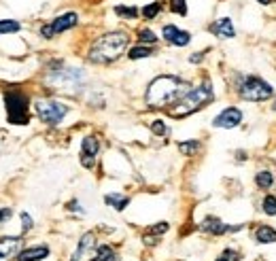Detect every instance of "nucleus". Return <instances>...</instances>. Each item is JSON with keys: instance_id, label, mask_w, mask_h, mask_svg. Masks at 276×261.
<instances>
[{"instance_id": "nucleus-1", "label": "nucleus", "mask_w": 276, "mask_h": 261, "mask_svg": "<svg viewBox=\"0 0 276 261\" xmlns=\"http://www.w3.org/2000/svg\"><path fill=\"white\" fill-rule=\"evenodd\" d=\"M191 89V85L187 81H183L181 77L175 75H159L155 77L145 93V102L151 109H170L185 96Z\"/></svg>"}, {"instance_id": "nucleus-2", "label": "nucleus", "mask_w": 276, "mask_h": 261, "mask_svg": "<svg viewBox=\"0 0 276 261\" xmlns=\"http://www.w3.org/2000/svg\"><path fill=\"white\" fill-rule=\"evenodd\" d=\"M128 45H130V34L124 32V30L106 32L91 43L87 60L91 64H113L115 60H119L126 54Z\"/></svg>"}, {"instance_id": "nucleus-3", "label": "nucleus", "mask_w": 276, "mask_h": 261, "mask_svg": "<svg viewBox=\"0 0 276 261\" xmlns=\"http://www.w3.org/2000/svg\"><path fill=\"white\" fill-rule=\"evenodd\" d=\"M212 100H214V89H212V83L206 79V81H202L200 85L191 87L175 107L168 109V113H170V117L181 119V117H187V115L202 111L204 107H208Z\"/></svg>"}, {"instance_id": "nucleus-4", "label": "nucleus", "mask_w": 276, "mask_h": 261, "mask_svg": "<svg viewBox=\"0 0 276 261\" xmlns=\"http://www.w3.org/2000/svg\"><path fill=\"white\" fill-rule=\"evenodd\" d=\"M234 89L247 102H268L274 96V87L257 75H240L234 83Z\"/></svg>"}, {"instance_id": "nucleus-5", "label": "nucleus", "mask_w": 276, "mask_h": 261, "mask_svg": "<svg viewBox=\"0 0 276 261\" xmlns=\"http://www.w3.org/2000/svg\"><path fill=\"white\" fill-rule=\"evenodd\" d=\"M85 81V72L81 68H49V75L45 77V83L49 87L60 89V91H68L75 93L83 87Z\"/></svg>"}, {"instance_id": "nucleus-6", "label": "nucleus", "mask_w": 276, "mask_h": 261, "mask_svg": "<svg viewBox=\"0 0 276 261\" xmlns=\"http://www.w3.org/2000/svg\"><path fill=\"white\" fill-rule=\"evenodd\" d=\"M28 96L24 91L11 89L5 93V109H7V119L13 125H26L30 121V113H28Z\"/></svg>"}, {"instance_id": "nucleus-7", "label": "nucleus", "mask_w": 276, "mask_h": 261, "mask_svg": "<svg viewBox=\"0 0 276 261\" xmlns=\"http://www.w3.org/2000/svg\"><path fill=\"white\" fill-rule=\"evenodd\" d=\"M34 107H36L38 119L43 123H47V125L62 123L64 117L68 115V107L64 102H60V100H38Z\"/></svg>"}, {"instance_id": "nucleus-8", "label": "nucleus", "mask_w": 276, "mask_h": 261, "mask_svg": "<svg viewBox=\"0 0 276 261\" xmlns=\"http://www.w3.org/2000/svg\"><path fill=\"white\" fill-rule=\"evenodd\" d=\"M242 119H244V115L238 107H228L212 119V125L214 128H221V130H234L242 123Z\"/></svg>"}, {"instance_id": "nucleus-9", "label": "nucleus", "mask_w": 276, "mask_h": 261, "mask_svg": "<svg viewBox=\"0 0 276 261\" xmlns=\"http://www.w3.org/2000/svg\"><path fill=\"white\" fill-rule=\"evenodd\" d=\"M98 151H100V142L96 136H85L83 142H81V166L83 168H94L96 158H98Z\"/></svg>"}, {"instance_id": "nucleus-10", "label": "nucleus", "mask_w": 276, "mask_h": 261, "mask_svg": "<svg viewBox=\"0 0 276 261\" xmlns=\"http://www.w3.org/2000/svg\"><path fill=\"white\" fill-rule=\"evenodd\" d=\"M161 36L166 43L175 45V47H187L189 40H191V34L187 32V30H181L179 26L175 24H166L161 28Z\"/></svg>"}, {"instance_id": "nucleus-11", "label": "nucleus", "mask_w": 276, "mask_h": 261, "mask_svg": "<svg viewBox=\"0 0 276 261\" xmlns=\"http://www.w3.org/2000/svg\"><path fill=\"white\" fill-rule=\"evenodd\" d=\"M94 253H96V236L91 232H87V234H83V238L79 240V246H77L75 255L70 261H89Z\"/></svg>"}, {"instance_id": "nucleus-12", "label": "nucleus", "mask_w": 276, "mask_h": 261, "mask_svg": "<svg viewBox=\"0 0 276 261\" xmlns=\"http://www.w3.org/2000/svg\"><path fill=\"white\" fill-rule=\"evenodd\" d=\"M200 229L204 234H208V236H223V234H228L232 232V225H228L226 221H221L219 217H206L204 221L200 223Z\"/></svg>"}, {"instance_id": "nucleus-13", "label": "nucleus", "mask_w": 276, "mask_h": 261, "mask_svg": "<svg viewBox=\"0 0 276 261\" xmlns=\"http://www.w3.org/2000/svg\"><path fill=\"white\" fill-rule=\"evenodd\" d=\"M208 30L219 38H234L236 36V28H234L232 17H219L217 22H212L208 26Z\"/></svg>"}, {"instance_id": "nucleus-14", "label": "nucleus", "mask_w": 276, "mask_h": 261, "mask_svg": "<svg viewBox=\"0 0 276 261\" xmlns=\"http://www.w3.org/2000/svg\"><path fill=\"white\" fill-rule=\"evenodd\" d=\"M19 246H22V238H17V236L0 238V261H9L11 257H15Z\"/></svg>"}, {"instance_id": "nucleus-15", "label": "nucleus", "mask_w": 276, "mask_h": 261, "mask_svg": "<svg viewBox=\"0 0 276 261\" xmlns=\"http://www.w3.org/2000/svg\"><path fill=\"white\" fill-rule=\"evenodd\" d=\"M77 24H79V15L75 11H68L64 15H58L53 22H51V30H53V34H62L66 30L75 28Z\"/></svg>"}, {"instance_id": "nucleus-16", "label": "nucleus", "mask_w": 276, "mask_h": 261, "mask_svg": "<svg viewBox=\"0 0 276 261\" xmlns=\"http://www.w3.org/2000/svg\"><path fill=\"white\" fill-rule=\"evenodd\" d=\"M49 257V246L45 244H38V246H30V248H24L22 253H17V261H43Z\"/></svg>"}, {"instance_id": "nucleus-17", "label": "nucleus", "mask_w": 276, "mask_h": 261, "mask_svg": "<svg viewBox=\"0 0 276 261\" xmlns=\"http://www.w3.org/2000/svg\"><path fill=\"white\" fill-rule=\"evenodd\" d=\"M253 238L257 244H272V242H276V229L272 225H265V223L257 225L253 232Z\"/></svg>"}, {"instance_id": "nucleus-18", "label": "nucleus", "mask_w": 276, "mask_h": 261, "mask_svg": "<svg viewBox=\"0 0 276 261\" xmlns=\"http://www.w3.org/2000/svg\"><path fill=\"white\" fill-rule=\"evenodd\" d=\"M89 261H119L117 253H115V248L113 246H108V244H100L96 248V253L91 255Z\"/></svg>"}, {"instance_id": "nucleus-19", "label": "nucleus", "mask_w": 276, "mask_h": 261, "mask_svg": "<svg viewBox=\"0 0 276 261\" xmlns=\"http://www.w3.org/2000/svg\"><path fill=\"white\" fill-rule=\"evenodd\" d=\"M104 202H106V206H111V208H115V211H126L128 208V204H130V197L128 195H121V193H106L104 195Z\"/></svg>"}, {"instance_id": "nucleus-20", "label": "nucleus", "mask_w": 276, "mask_h": 261, "mask_svg": "<svg viewBox=\"0 0 276 261\" xmlns=\"http://www.w3.org/2000/svg\"><path fill=\"white\" fill-rule=\"evenodd\" d=\"M255 185H257V189H261V191L272 189V185H274V174H272L270 170H259L257 174H255Z\"/></svg>"}, {"instance_id": "nucleus-21", "label": "nucleus", "mask_w": 276, "mask_h": 261, "mask_svg": "<svg viewBox=\"0 0 276 261\" xmlns=\"http://www.w3.org/2000/svg\"><path fill=\"white\" fill-rule=\"evenodd\" d=\"M179 151L183 155H187V158H193V155H198L202 151V142L200 140H183V142H179Z\"/></svg>"}, {"instance_id": "nucleus-22", "label": "nucleus", "mask_w": 276, "mask_h": 261, "mask_svg": "<svg viewBox=\"0 0 276 261\" xmlns=\"http://www.w3.org/2000/svg\"><path fill=\"white\" fill-rule=\"evenodd\" d=\"M161 9H163V5L159 3V0H155V3H149V5H145L142 7V11H140V15H142V19H155L159 13H161Z\"/></svg>"}, {"instance_id": "nucleus-23", "label": "nucleus", "mask_w": 276, "mask_h": 261, "mask_svg": "<svg viewBox=\"0 0 276 261\" xmlns=\"http://www.w3.org/2000/svg\"><path fill=\"white\" fill-rule=\"evenodd\" d=\"M115 15L121 19H138L140 11L136 7H126V5H117L115 7Z\"/></svg>"}, {"instance_id": "nucleus-24", "label": "nucleus", "mask_w": 276, "mask_h": 261, "mask_svg": "<svg viewBox=\"0 0 276 261\" xmlns=\"http://www.w3.org/2000/svg\"><path fill=\"white\" fill-rule=\"evenodd\" d=\"M149 56H153V49L151 47H147V45H136V47H132L130 51H128V58L130 60H142V58H149Z\"/></svg>"}, {"instance_id": "nucleus-25", "label": "nucleus", "mask_w": 276, "mask_h": 261, "mask_svg": "<svg viewBox=\"0 0 276 261\" xmlns=\"http://www.w3.org/2000/svg\"><path fill=\"white\" fill-rule=\"evenodd\" d=\"M261 211L268 215V217H276V195H272V193L263 195V200H261Z\"/></svg>"}, {"instance_id": "nucleus-26", "label": "nucleus", "mask_w": 276, "mask_h": 261, "mask_svg": "<svg viewBox=\"0 0 276 261\" xmlns=\"http://www.w3.org/2000/svg\"><path fill=\"white\" fill-rule=\"evenodd\" d=\"M170 11L175 15H181V17H187L189 9H187V0H170Z\"/></svg>"}, {"instance_id": "nucleus-27", "label": "nucleus", "mask_w": 276, "mask_h": 261, "mask_svg": "<svg viewBox=\"0 0 276 261\" xmlns=\"http://www.w3.org/2000/svg\"><path fill=\"white\" fill-rule=\"evenodd\" d=\"M19 22H13V19H3L0 22V34H13V32H19Z\"/></svg>"}, {"instance_id": "nucleus-28", "label": "nucleus", "mask_w": 276, "mask_h": 261, "mask_svg": "<svg viewBox=\"0 0 276 261\" xmlns=\"http://www.w3.org/2000/svg\"><path fill=\"white\" fill-rule=\"evenodd\" d=\"M151 132H153V134H155V136H159V138H166V136H168V134H170V130H168V125H166V123H163L161 119H155V121H153V123H151Z\"/></svg>"}, {"instance_id": "nucleus-29", "label": "nucleus", "mask_w": 276, "mask_h": 261, "mask_svg": "<svg viewBox=\"0 0 276 261\" xmlns=\"http://www.w3.org/2000/svg\"><path fill=\"white\" fill-rule=\"evenodd\" d=\"M138 40H140L142 45H145V43L155 45V43H157V36L153 34V30H149V28H140V30H138Z\"/></svg>"}, {"instance_id": "nucleus-30", "label": "nucleus", "mask_w": 276, "mask_h": 261, "mask_svg": "<svg viewBox=\"0 0 276 261\" xmlns=\"http://www.w3.org/2000/svg\"><path fill=\"white\" fill-rule=\"evenodd\" d=\"M168 223L166 221H161V223H155V225H151V227H147V232L145 234H149V236H163L168 232Z\"/></svg>"}, {"instance_id": "nucleus-31", "label": "nucleus", "mask_w": 276, "mask_h": 261, "mask_svg": "<svg viewBox=\"0 0 276 261\" xmlns=\"http://www.w3.org/2000/svg\"><path fill=\"white\" fill-rule=\"evenodd\" d=\"M240 255H238V250H234V248H226L223 253L214 259V261H238Z\"/></svg>"}, {"instance_id": "nucleus-32", "label": "nucleus", "mask_w": 276, "mask_h": 261, "mask_svg": "<svg viewBox=\"0 0 276 261\" xmlns=\"http://www.w3.org/2000/svg\"><path fill=\"white\" fill-rule=\"evenodd\" d=\"M32 217H30L28 213H22V229H24V234L26 232H30V229H32Z\"/></svg>"}, {"instance_id": "nucleus-33", "label": "nucleus", "mask_w": 276, "mask_h": 261, "mask_svg": "<svg viewBox=\"0 0 276 261\" xmlns=\"http://www.w3.org/2000/svg\"><path fill=\"white\" fill-rule=\"evenodd\" d=\"M40 36H43V38H53V36H56L53 30H51V24H47V26L40 28Z\"/></svg>"}, {"instance_id": "nucleus-34", "label": "nucleus", "mask_w": 276, "mask_h": 261, "mask_svg": "<svg viewBox=\"0 0 276 261\" xmlns=\"http://www.w3.org/2000/svg\"><path fill=\"white\" fill-rule=\"evenodd\" d=\"M9 217H11V208H0V223L7 221Z\"/></svg>"}, {"instance_id": "nucleus-35", "label": "nucleus", "mask_w": 276, "mask_h": 261, "mask_svg": "<svg viewBox=\"0 0 276 261\" xmlns=\"http://www.w3.org/2000/svg\"><path fill=\"white\" fill-rule=\"evenodd\" d=\"M68 211H77V213H83V208L79 206V202H77V200H73V202H68Z\"/></svg>"}, {"instance_id": "nucleus-36", "label": "nucleus", "mask_w": 276, "mask_h": 261, "mask_svg": "<svg viewBox=\"0 0 276 261\" xmlns=\"http://www.w3.org/2000/svg\"><path fill=\"white\" fill-rule=\"evenodd\" d=\"M202 58H204V54H193V56H189V62L196 64V62H202Z\"/></svg>"}, {"instance_id": "nucleus-37", "label": "nucleus", "mask_w": 276, "mask_h": 261, "mask_svg": "<svg viewBox=\"0 0 276 261\" xmlns=\"http://www.w3.org/2000/svg\"><path fill=\"white\" fill-rule=\"evenodd\" d=\"M236 160H238V162H244V160H247V155H244V151H236Z\"/></svg>"}, {"instance_id": "nucleus-38", "label": "nucleus", "mask_w": 276, "mask_h": 261, "mask_svg": "<svg viewBox=\"0 0 276 261\" xmlns=\"http://www.w3.org/2000/svg\"><path fill=\"white\" fill-rule=\"evenodd\" d=\"M255 3H257V5H265V7H268V5H272V3H274V0H255Z\"/></svg>"}]
</instances>
